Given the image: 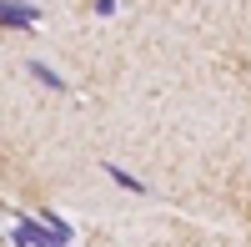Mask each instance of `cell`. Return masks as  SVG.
Returning a JSON list of instances; mask_svg holds the SVG:
<instances>
[{
  "mask_svg": "<svg viewBox=\"0 0 251 247\" xmlns=\"http://www.w3.org/2000/svg\"><path fill=\"white\" fill-rule=\"evenodd\" d=\"M40 5H25V0H0V26L5 31H35Z\"/></svg>",
  "mask_w": 251,
  "mask_h": 247,
  "instance_id": "cell-1",
  "label": "cell"
},
{
  "mask_svg": "<svg viewBox=\"0 0 251 247\" xmlns=\"http://www.w3.org/2000/svg\"><path fill=\"white\" fill-rule=\"evenodd\" d=\"M10 242H15V247H60V242H55L46 227H40L35 217H20V222H15V232H10Z\"/></svg>",
  "mask_w": 251,
  "mask_h": 247,
  "instance_id": "cell-2",
  "label": "cell"
},
{
  "mask_svg": "<svg viewBox=\"0 0 251 247\" xmlns=\"http://www.w3.org/2000/svg\"><path fill=\"white\" fill-rule=\"evenodd\" d=\"M91 10H96V15H116V0H96Z\"/></svg>",
  "mask_w": 251,
  "mask_h": 247,
  "instance_id": "cell-6",
  "label": "cell"
},
{
  "mask_svg": "<svg viewBox=\"0 0 251 247\" xmlns=\"http://www.w3.org/2000/svg\"><path fill=\"white\" fill-rule=\"evenodd\" d=\"M35 222H40V227H46V232H50V237H55L60 247H71V237H75V232H71V222L60 217V212H50V207H46V212H40Z\"/></svg>",
  "mask_w": 251,
  "mask_h": 247,
  "instance_id": "cell-4",
  "label": "cell"
},
{
  "mask_svg": "<svg viewBox=\"0 0 251 247\" xmlns=\"http://www.w3.org/2000/svg\"><path fill=\"white\" fill-rule=\"evenodd\" d=\"M100 167H106V177L116 182V187H126V192H136V197L146 192V182H141V177H131L126 167H116V161H100Z\"/></svg>",
  "mask_w": 251,
  "mask_h": 247,
  "instance_id": "cell-5",
  "label": "cell"
},
{
  "mask_svg": "<svg viewBox=\"0 0 251 247\" xmlns=\"http://www.w3.org/2000/svg\"><path fill=\"white\" fill-rule=\"evenodd\" d=\"M25 71H30V81H40L46 91H71V86H66V76H60L55 66H46V61H30Z\"/></svg>",
  "mask_w": 251,
  "mask_h": 247,
  "instance_id": "cell-3",
  "label": "cell"
}]
</instances>
